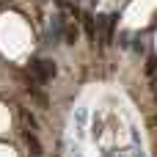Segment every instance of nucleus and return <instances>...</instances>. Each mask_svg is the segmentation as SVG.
Masks as SVG:
<instances>
[{
	"label": "nucleus",
	"mask_w": 157,
	"mask_h": 157,
	"mask_svg": "<svg viewBox=\"0 0 157 157\" xmlns=\"http://www.w3.org/2000/svg\"><path fill=\"white\" fill-rule=\"evenodd\" d=\"M77 41V25H66L63 30V44H75Z\"/></svg>",
	"instance_id": "5"
},
{
	"label": "nucleus",
	"mask_w": 157,
	"mask_h": 157,
	"mask_svg": "<svg viewBox=\"0 0 157 157\" xmlns=\"http://www.w3.org/2000/svg\"><path fill=\"white\" fill-rule=\"evenodd\" d=\"M63 30H66V19H63V14H55L52 22H50V30H47V41L50 44H61L63 41Z\"/></svg>",
	"instance_id": "3"
},
{
	"label": "nucleus",
	"mask_w": 157,
	"mask_h": 157,
	"mask_svg": "<svg viewBox=\"0 0 157 157\" xmlns=\"http://www.w3.org/2000/svg\"><path fill=\"white\" fill-rule=\"evenodd\" d=\"M25 144H28V149H30V157H41V155H44V149H41V141L36 138V132L25 130Z\"/></svg>",
	"instance_id": "4"
},
{
	"label": "nucleus",
	"mask_w": 157,
	"mask_h": 157,
	"mask_svg": "<svg viewBox=\"0 0 157 157\" xmlns=\"http://www.w3.org/2000/svg\"><path fill=\"white\" fill-rule=\"evenodd\" d=\"M19 116H22V121L30 127V132H36V130H39V124H36V119H33V113H30V110H25V108H22V110H19Z\"/></svg>",
	"instance_id": "6"
},
{
	"label": "nucleus",
	"mask_w": 157,
	"mask_h": 157,
	"mask_svg": "<svg viewBox=\"0 0 157 157\" xmlns=\"http://www.w3.org/2000/svg\"><path fill=\"white\" fill-rule=\"evenodd\" d=\"M75 3H80V0H75Z\"/></svg>",
	"instance_id": "10"
},
{
	"label": "nucleus",
	"mask_w": 157,
	"mask_h": 157,
	"mask_svg": "<svg viewBox=\"0 0 157 157\" xmlns=\"http://www.w3.org/2000/svg\"><path fill=\"white\" fill-rule=\"evenodd\" d=\"M155 124H157V119H155Z\"/></svg>",
	"instance_id": "11"
},
{
	"label": "nucleus",
	"mask_w": 157,
	"mask_h": 157,
	"mask_svg": "<svg viewBox=\"0 0 157 157\" xmlns=\"http://www.w3.org/2000/svg\"><path fill=\"white\" fill-rule=\"evenodd\" d=\"M146 72H149V75H155V72H157V55H149V61H146Z\"/></svg>",
	"instance_id": "7"
},
{
	"label": "nucleus",
	"mask_w": 157,
	"mask_h": 157,
	"mask_svg": "<svg viewBox=\"0 0 157 157\" xmlns=\"http://www.w3.org/2000/svg\"><path fill=\"white\" fill-rule=\"evenodd\" d=\"M55 72H58V66H55L52 61L36 58V61L30 63V86H44V83H50V80L55 77Z\"/></svg>",
	"instance_id": "1"
},
{
	"label": "nucleus",
	"mask_w": 157,
	"mask_h": 157,
	"mask_svg": "<svg viewBox=\"0 0 157 157\" xmlns=\"http://www.w3.org/2000/svg\"><path fill=\"white\" fill-rule=\"evenodd\" d=\"M155 94H157V86H155Z\"/></svg>",
	"instance_id": "9"
},
{
	"label": "nucleus",
	"mask_w": 157,
	"mask_h": 157,
	"mask_svg": "<svg viewBox=\"0 0 157 157\" xmlns=\"http://www.w3.org/2000/svg\"><path fill=\"white\" fill-rule=\"evenodd\" d=\"M116 14H108V17H99V19H94V25H97V30H99V41L102 44H110L113 41V28H116Z\"/></svg>",
	"instance_id": "2"
},
{
	"label": "nucleus",
	"mask_w": 157,
	"mask_h": 157,
	"mask_svg": "<svg viewBox=\"0 0 157 157\" xmlns=\"http://www.w3.org/2000/svg\"><path fill=\"white\" fill-rule=\"evenodd\" d=\"M55 3H58V6H63V3H66V0H55Z\"/></svg>",
	"instance_id": "8"
}]
</instances>
